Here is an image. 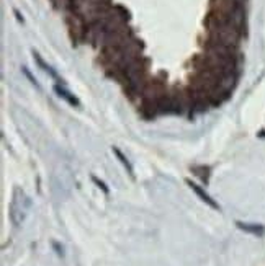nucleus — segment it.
<instances>
[{
	"mask_svg": "<svg viewBox=\"0 0 265 266\" xmlns=\"http://www.w3.org/2000/svg\"><path fill=\"white\" fill-rule=\"evenodd\" d=\"M92 180H93V183L98 186V188H101L106 195H108V188H106V185H105L103 182H100V180H98V178H95V177H92Z\"/></svg>",
	"mask_w": 265,
	"mask_h": 266,
	"instance_id": "6",
	"label": "nucleus"
},
{
	"mask_svg": "<svg viewBox=\"0 0 265 266\" xmlns=\"http://www.w3.org/2000/svg\"><path fill=\"white\" fill-rule=\"evenodd\" d=\"M54 90H56V93H58L61 98H64V100H66V101H67V103H69V105H74V106H79V105H81V103H79V100L74 97V95L67 92L66 88L59 87V85H56V87H54Z\"/></svg>",
	"mask_w": 265,
	"mask_h": 266,
	"instance_id": "2",
	"label": "nucleus"
},
{
	"mask_svg": "<svg viewBox=\"0 0 265 266\" xmlns=\"http://www.w3.org/2000/svg\"><path fill=\"white\" fill-rule=\"evenodd\" d=\"M238 227L246 230V232H251L254 235H264V227L259 224H244V222H238Z\"/></svg>",
	"mask_w": 265,
	"mask_h": 266,
	"instance_id": "4",
	"label": "nucleus"
},
{
	"mask_svg": "<svg viewBox=\"0 0 265 266\" xmlns=\"http://www.w3.org/2000/svg\"><path fill=\"white\" fill-rule=\"evenodd\" d=\"M23 72H25V75H26L28 78H30V82H31L33 85H35V87H39V85L36 83V78H33V75H31V73L26 70V67H23Z\"/></svg>",
	"mask_w": 265,
	"mask_h": 266,
	"instance_id": "7",
	"label": "nucleus"
},
{
	"mask_svg": "<svg viewBox=\"0 0 265 266\" xmlns=\"http://www.w3.org/2000/svg\"><path fill=\"white\" fill-rule=\"evenodd\" d=\"M187 185L191 188V191H195V195H196V196H200V200H201L203 202H206V204L210 206V207H213V209H219V206L216 204L215 201L211 200V196L208 195L205 190H201L198 185L193 183V182H190V180H187Z\"/></svg>",
	"mask_w": 265,
	"mask_h": 266,
	"instance_id": "1",
	"label": "nucleus"
},
{
	"mask_svg": "<svg viewBox=\"0 0 265 266\" xmlns=\"http://www.w3.org/2000/svg\"><path fill=\"white\" fill-rule=\"evenodd\" d=\"M33 58H35V61L38 62V66L41 67V69H43L44 72H48L49 75H51V77H54V78L58 77V73H56V72L53 70V67H51V66H48L46 62H44V61L41 59V56H39L38 53H35V51H33Z\"/></svg>",
	"mask_w": 265,
	"mask_h": 266,
	"instance_id": "5",
	"label": "nucleus"
},
{
	"mask_svg": "<svg viewBox=\"0 0 265 266\" xmlns=\"http://www.w3.org/2000/svg\"><path fill=\"white\" fill-rule=\"evenodd\" d=\"M113 154L118 157V160L121 162V165L126 168V172H128V175H129V177H131V178H134V170H133L131 163H129V160H128V158H126L125 155H123V152H121L120 149H118V147H113Z\"/></svg>",
	"mask_w": 265,
	"mask_h": 266,
	"instance_id": "3",
	"label": "nucleus"
}]
</instances>
